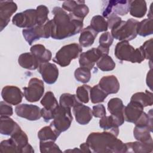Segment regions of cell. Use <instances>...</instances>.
Returning <instances> with one entry per match:
<instances>
[{"label": "cell", "mask_w": 153, "mask_h": 153, "mask_svg": "<svg viewBox=\"0 0 153 153\" xmlns=\"http://www.w3.org/2000/svg\"><path fill=\"white\" fill-rule=\"evenodd\" d=\"M51 20L50 37L54 39H63L72 36L82 30L83 20L74 17L59 7H55Z\"/></svg>", "instance_id": "6da1fadb"}, {"label": "cell", "mask_w": 153, "mask_h": 153, "mask_svg": "<svg viewBox=\"0 0 153 153\" xmlns=\"http://www.w3.org/2000/svg\"><path fill=\"white\" fill-rule=\"evenodd\" d=\"M86 142L93 152H126L125 143L110 131L92 132L88 136Z\"/></svg>", "instance_id": "7a4b0ae2"}, {"label": "cell", "mask_w": 153, "mask_h": 153, "mask_svg": "<svg viewBox=\"0 0 153 153\" xmlns=\"http://www.w3.org/2000/svg\"><path fill=\"white\" fill-rule=\"evenodd\" d=\"M114 54L117 59L121 61H127L133 63H140L145 60L141 48H134L126 41H120L117 44Z\"/></svg>", "instance_id": "3957f363"}, {"label": "cell", "mask_w": 153, "mask_h": 153, "mask_svg": "<svg viewBox=\"0 0 153 153\" xmlns=\"http://www.w3.org/2000/svg\"><path fill=\"white\" fill-rule=\"evenodd\" d=\"M139 22L134 19L126 21L121 20L111 29V33L114 38L120 41H129L134 39L137 35Z\"/></svg>", "instance_id": "277c9868"}, {"label": "cell", "mask_w": 153, "mask_h": 153, "mask_svg": "<svg viewBox=\"0 0 153 153\" xmlns=\"http://www.w3.org/2000/svg\"><path fill=\"white\" fill-rule=\"evenodd\" d=\"M82 51V47L77 43L65 45L56 53L53 61L62 67H66L72 60L76 59Z\"/></svg>", "instance_id": "5b68a950"}, {"label": "cell", "mask_w": 153, "mask_h": 153, "mask_svg": "<svg viewBox=\"0 0 153 153\" xmlns=\"http://www.w3.org/2000/svg\"><path fill=\"white\" fill-rule=\"evenodd\" d=\"M71 109L59 105L54 112L53 120L50 124L60 133L66 131L71 125L73 117Z\"/></svg>", "instance_id": "8992f818"}, {"label": "cell", "mask_w": 153, "mask_h": 153, "mask_svg": "<svg viewBox=\"0 0 153 153\" xmlns=\"http://www.w3.org/2000/svg\"><path fill=\"white\" fill-rule=\"evenodd\" d=\"M102 16L107 18L110 14L119 16L126 15L129 12V1L111 0L103 1L102 8Z\"/></svg>", "instance_id": "52a82bcc"}, {"label": "cell", "mask_w": 153, "mask_h": 153, "mask_svg": "<svg viewBox=\"0 0 153 153\" xmlns=\"http://www.w3.org/2000/svg\"><path fill=\"white\" fill-rule=\"evenodd\" d=\"M23 95L29 102H36L44 93V85L42 80L37 78H31L27 87H23Z\"/></svg>", "instance_id": "ba28073f"}, {"label": "cell", "mask_w": 153, "mask_h": 153, "mask_svg": "<svg viewBox=\"0 0 153 153\" xmlns=\"http://www.w3.org/2000/svg\"><path fill=\"white\" fill-rule=\"evenodd\" d=\"M15 26L22 28H30L38 25L36 9H27L21 13L16 14L12 19Z\"/></svg>", "instance_id": "9c48e42d"}, {"label": "cell", "mask_w": 153, "mask_h": 153, "mask_svg": "<svg viewBox=\"0 0 153 153\" xmlns=\"http://www.w3.org/2000/svg\"><path fill=\"white\" fill-rule=\"evenodd\" d=\"M62 8L74 17L81 20H84L89 13V8L84 1H66L62 4Z\"/></svg>", "instance_id": "30bf717a"}, {"label": "cell", "mask_w": 153, "mask_h": 153, "mask_svg": "<svg viewBox=\"0 0 153 153\" xmlns=\"http://www.w3.org/2000/svg\"><path fill=\"white\" fill-rule=\"evenodd\" d=\"M15 112L18 117L29 121H36L42 117L40 108L32 104L23 103L17 105Z\"/></svg>", "instance_id": "8fae6325"}, {"label": "cell", "mask_w": 153, "mask_h": 153, "mask_svg": "<svg viewBox=\"0 0 153 153\" xmlns=\"http://www.w3.org/2000/svg\"><path fill=\"white\" fill-rule=\"evenodd\" d=\"M103 54H105L103 53L99 47L92 48L85 52L81 53L79 57L80 67L85 68L91 70Z\"/></svg>", "instance_id": "7c38bea8"}, {"label": "cell", "mask_w": 153, "mask_h": 153, "mask_svg": "<svg viewBox=\"0 0 153 153\" xmlns=\"http://www.w3.org/2000/svg\"><path fill=\"white\" fill-rule=\"evenodd\" d=\"M17 5L13 1H0V29L1 31L8 25L12 15L17 11Z\"/></svg>", "instance_id": "4fadbf2b"}, {"label": "cell", "mask_w": 153, "mask_h": 153, "mask_svg": "<svg viewBox=\"0 0 153 153\" xmlns=\"http://www.w3.org/2000/svg\"><path fill=\"white\" fill-rule=\"evenodd\" d=\"M1 96L5 102L12 105H18L22 102L24 95L19 87L6 85L2 90Z\"/></svg>", "instance_id": "5bb4252c"}, {"label": "cell", "mask_w": 153, "mask_h": 153, "mask_svg": "<svg viewBox=\"0 0 153 153\" xmlns=\"http://www.w3.org/2000/svg\"><path fill=\"white\" fill-rule=\"evenodd\" d=\"M38 71L41 75L43 81L48 84L55 83L59 76V69L57 66L50 62L40 64Z\"/></svg>", "instance_id": "9a60e30c"}, {"label": "cell", "mask_w": 153, "mask_h": 153, "mask_svg": "<svg viewBox=\"0 0 153 153\" xmlns=\"http://www.w3.org/2000/svg\"><path fill=\"white\" fill-rule=\"evenodd\" d=\"M124 122V117H120L111 115L109 116H104L100 118L99 121V126L104 130L110 131L117 136L119 134L118 127L123 124Z\"/></svg>", "instance_id": "2e32d148"}, {"label": "cell", "mask_w": 153, "mask_h": 153, "mask_svg": "<svg viewBox=\"0 0 153 153\" xmlns=\"http://www.w3.org/2000/svg\"><path fill=\"white\" fill-rule=\"evenodd\" d=\"M143 108L139 103L130 100L124 108L123 115L124 121L134 123L143 113Z\"/></svg>", "instance_id": "e0dca14e"}, {"label": "cell", "mask_w": 153, "mask_h": 153, "mask_svg": "<svg viewBox=\"0 0 153 153\" xmlns=\"http://www.w3.org/2000/svg\"><path fill=\"white\" fill-rule=\"evenodd\" d=\"M73 113L76 121L81 125H86L91 120L93 117L92 109L86 105L78 103L73 107Z\"/></svg>", "instance_id": "ac0fdd59"}, {"label": "cell", "mask_w": 153, "mask_h": 153, "mask_svg": "<svg viewBox=\"0 0 153 153\" xmlns=\"http://www.w3.org/2000/svg\"><path fill=\"white\" fill-rule=\"evenodd\" d=\"M11 138L17 145L19 152L21 153H33L34 149L28 142V137L25 131L22 128L18 130L11 136Z\"/></svg>", "instance_id": "d6986e66"}, {"label": "cell", "mask_w": 153, "mask_h": 153, "mask_svg": "<svg viewBox=\"0 0 153 153\" xmlns=\"http://www.w3.org/2000/svg\"><path fill=\"white\" fill-rule=\"evenodd\" d=\"M98 84L108 95L117 93L120 87L117 78L113 75L103 76Z\"/></svg>", "instance_id": "ffe728a7"}, {"label": "cell", "mask_w": 153, "mask_h": 153, "mask_svg": "<svg viewBox=\"0 0 153 153\" xmlns=\"http://www.w3.org/2000/svg\"><path fill=\"white\" fill-rule=\"evenodd\" d=\"M30 53L35 57L39 64L49 62L51 59V52L42 44H35L30 49Z\"/></svg>", "instance_id": "44dd1931"}, {"label": "cell", "mask_w": 153, "mask_h": 153, "mask_svg": "<svg viewBox=\"0 0 153 153\" xmlns=\"http://www.w3.org/2000/svg\"><path fill=\"white\" fill-rule=\"evenodd\" d=\"M21 127L10 117H0V132L4 135L11 136Z\"/></svg>", "instance_id": "7402d4cb"}, {"label": "cell", "mask_w": 153, "mask_h": 153, "mask_svg": "<svg viewBox=\"0 0 153 153\" xmlns=\"http://www.w3.org/2000/svg\"><path fill=\"white\" fill-rule=\"evenodd\" d=\"M23 36L29 45H32L33 42L44 38L43 26H35L32 27L24 29L22 30Z\"/></svg>", "instance_id": "603a6c76"}, {"label": "cell", "mask_w": 153, "mask_h": 153, "mask_svg": "<svg viewBox=\"0 0 153 153\" xmlns=\"http://www.w3.org/2000/svg\"><path fill=\"white\" fill-rule=\"evenodd\" d=\"M126 152L149 153L153 151V143H146L140 141L125 143Z\"/></svg>", "instance_id": "cb8c5ba5"}, {"label": "cell", "mask_w": 153, "mask_h": 153, "mask_svg": "<svg viewBox=\"0 0 153 153\" xmlns=\"http://www.w3.org/2000/svg\"><path fill=\"white\" fill-rule=\"evenodd\" d=\"M97 33L90 26H88L81 31L79 43L81 47H88L93 45Z\"/></svg>", "instance_id": "d4e9b609"}, {"label": "cell", "mask_w": 153, "mask_h": 153, "mask_svg": "<svg viewBox=\"0 0 153 153\" xmlns=\"http://www.w3.org/2000/svg\"><path fill=\"white\" fill-rule=\"evenodd\" d=\"M18 63L21 67L28 70H35L39 66L38 60L30 52L21 54L18 58Z\"/></svg>", "instance_id": "484cf974"}, {"label": "cell", "mask_w": 153, "mask_h": 153, "mask_svg": "<svg viewBox=\"0 0 153 153\" xmlns=\"http://www.w3.org/2000/svg\"><path fill=\"white\" fill-rule=\"evenodd\" d=\"M147 11L146 3L143 0L129 1V12L131 16L136 18L143 17Z\"/></svg>", "instance_id": "4316f807"}, {"label": "cell", "mask_w": 153, "mask_h": 153, "mask_svg": "<svg viewBox=\"0 0 153 153\" xmlns=\"http://www.w3.org/2000/svg\"><path fill=\"white\" fill-rule=\"evenodd\" d=\"M61 133L57 130L51 124L48 126L41 128L38 132V137L39 140H52L55 142Z\"/></svg>", "instance_id": "83f0119b"}, {"label": "cell", "mask_w": 153, "mask_h": 153, "mask_svg": "<svg viewBox=\"0 0 153 153\" xmlns=\"http://www.w3.org/2000/svg\"><path fill=\"white\" fill-rule=\"evenodd\" d=\"M152 131L148 126H135L133 129V136L134 138L140 142L146 143H153L151 133Z\"/></svg>", "instance_id": "f1b7e54d"}, {"label": "cell", "mask_w": 153, "mask_h": 153, "mask_svg": "<svg viewBox=\"0 0 153 153\" xmlns=\"http://www.w3.org/2000/svg\"><path fill=\"white\" fill-rule=\"evenodd\" d=\"M41 104L43 108L46 111L52 112L54 114L55 111L59 107V105L52 91H47L41 100Z\"/></svg>", "instance_id": "f546056e"}, {"label": "cell", "mask_w": 153, "mask_h": 153, "mask_svg": "<svg viewBox=\"0 0 153 153\" xmlns=\"http://www.w3.org/2000/svg\"><path fill=\"white\" fill-rule=\"evenodd\" d=\"M108 109L111 115L124 117V105L122 100L118 97L111 99L108 102Z\"/></svg>", "instance_id": "4dcf8cb0"}, {"label": "cell", "mask_w": 153, "mask_h": 153, "mask_svg": "<svg viewBox=\"0 0 153 153\" xmlns=\"http://www.w3.org/2000/svg\"><path fill=\"white\" fill-rule=\"evenodd\" d=\"M152 93L146 90L145 92H137L133 94L130 99V100L137 102L141 104L143 107H146L152 105Z\"/></svg>", "instance_id": "1f68e13d"}, {"label": "cell", "mask_w": 153, "mask_h": 153, "mask_svg": "<svg viewBox=\"0 0 153 153\" xmlns=\"http://www.w3.org/2000/svg\"><path fill=\"white\" fill-rule=\"evenodd\" d=\"M153 33V20L145 19L139 22L137 29V35L141 36H146Z\"/></svg>", "instance_id": "d6a6232c"}, {"label": "cell", "mask_w": 153, "mask_h": 153, "mask_svg": "<svg viewBox=\"0 0 153 153\" xmlns=\"http://www.w3.org/2000/svg\"><path fill=\"white\" fill-rule=\"evenodd\" d=\"M97 33L106 32L108 29V25L105 18L102 16L96 15L92 17L90 25Z\"/></svg>", "instance_id": "836d02e7"}, {"label": "cell", "mask_w": 153, "mask_h": 153, "mask_svg": "<svg viewBox=\"0 0 153 153\" xmlns=\"http://www.w3.org/2000/svg\"><path fill=\"white\" fill-rule=\"evenodd\" d=\"M96 66L102 71H111L115 69V63L108 54H103L96 62Z\"/></svg>", "instance_id": "e575fe53"}, {"label": "cell", "mask_w": 153, "mask_h": 153, "mask_svg": "<svg viewBox=\"0 0 153 153\" xmlns=\"http://www.w3.org/2000/svg\"><path fill=\"white\" fill-rule=\"evenodd\" d=\"M108 94L100 88L99 84L94 85L90 91V99L91 103L96 104L103 102Z\"/></svg>", "instance_id": "d590c367"}, {"label": "cell", "mask_w": 153, "mask_h": 153, "mask_svg": "<svg viewBox=\"0 0 153 153\" xmlns=\"http://www.w3.org/2000/svg\"><path fill=\"white\" fill-rule=\"evenodd\" d=\"M114 41V38L109 32L103 33L99 39V45L98 46L103 53L105 54H108L109 52V47L111 46Z\"/></svg>", "instance_id": "8d00e7d4"}, {"label": "cell", "mask_w": 153, "mask_h": 153, "mask_svg": "<svg viewBox=\"0 0 153 153\" xmlns=\"http://www.w3.org/2000/svg\"><path fill=\"white\" fill-rule=\"evenodd\" d=\"M80 103L76 96L71 93H63L59 99V105L66 108H73L78 103Z\"/></svg>", "instance_id": "74e56055"}, {"label": "cell", "mask_w": 153, "mask_h": 153, "mask_svg": "<svg viewBox=\"0 0 153 153\" xmlns=\"http://www.w3.org/2000/svg\"><path fill=\"white\" fill-rule=\"evenodd\" d=\"M74 76L77 81L82 83H87L90 80L91 74L90 69L83 67H79L75 69L74 72Z\"/></svg>", "instance_id": "f35d334b"}, {"label": "cell", "mask_w": 153, "mask_h": 153, "mask_svg": "<svg viewBox=\"0 0 153 153\" xmlns=\"http://www.w3.org/2000/svg\"><path fill=\"white\" fill-rule=\"evenodd\" d=\"M90 89V86L87 84H83L77 88L76 96L80 102L87 103L89 102Z\"/></svg>", "instance_id": "ab89813d"}, {"label": "cell", "mask_w": 153, "mask_h": 153, "mask_svg": "<svg viewBox=\"0 0 153 153\" xmlns=\"http://www.w3.org/2000/svg\"><path fill=\"white\" fill-rule=\"evenodd\" d=\"M39 149L41 153L48 152H62L59 146L52 140L39 142Z\"/></svg>", "instance_id": "60d3db41"}, {"label": "cell", "mask_w": 153, "mask_h": 153, "mask_svg": "<svg viewBox=\"0 0 153 153\" xmlns=\"http://www.w3.org/2000/svg\"><path fill=\"white\" fill-rule=\"evenodd\" d=\"M36 10L37 13L38 25L43 26L49 20L48 17L49 13L48 8L45 5H40L36 7Z\"/></svg>", "instance_id": "b9f144b4"}, {"label": "cell", "mask_w": 153, "mask_h": 153, "mask_svg": "<svg viewBox=\"0 0 153 153\" xmlns=\"http://www.w3.org/2000/svg\"><path fill=\"white\" fill-rule=\"evenodd\" d=\"M1 152H19L18 147L11 139L2 140L0 143Z\"/></svg>", "instance_id": "7bdbcfd3"}, {"label": "cell", "mask_w": 153, "mask_h": 153, "mask_svg": "<svg viewBox=\"0 0 153 153\" xmlns=\"http://www.w3.org/2000/svg\"><path fill=\"white\" fill-rule=\"evenodd\" d=\"M152 38H151L145 41L142 45L140 47L141 48L145 59L152 60Z\"/></svg>", "instance_id": "ee69618b"}, {"label": "cell", "mask_w": 153, "mask_h": 153, "mask_svg": "<svg viewBox=\"0 0 153 153\" xmlns=\"http://www.w3.org/2000/svg\"><path fill=\"white\" fill-rule=\"evenodd\" d=\"M13 114V109L10 104L1 101L0 103V115L2 117H10Z\"/></svg>", "instance_id": "f6af8a7d"}, {"label": "cell", "mask_w": 153, "mask_h": 153, "mask_svg": "<svg viewBox=\"0 0 153 153\" xmlns=\"http://www.w3.org/2000/svg\"><path fill=\"white\" fill-rule=\"evenodd\" d=\"M93 115L96 118H102L106 115V109L103 105L98 104L93 106Z\"/></svg>", "instance_id": "bcb514c9"}, {"label": "cell", "mask_w": 153, "mask_h": 153, "mask_svg": "<svg viewBox=\"0 0 153 153\" xmlns=\"http://www.w3.org/2000/svg\"><path fill=\"white\" fill-rule=\"evenodd\" d=\"M107 23L108 25V27L109 29H112L114 26L120 22L122 20L121 18L117 14H111L107 18Z\"/></svg>", "instance_id": "7dc6e473"}, {"label": "cell", "mask_w": 153, "mask_h": 153, "mask_svg": "<svg viewBox=\"0 0 153 153\" xmlns=\"http://www.w3.org/2000/svg\"><path fill=\"white\" fill-rule=\"evenodd\" d=\"M152 68L148 71L147 75H146V82L147 85L150 88L151 90H152Z\"/></svg>", "instance_id": "c3c4849f"}, {"label": "cell", "mask_w": 153, "mask_h": 153, "mask_svg": "<svg viewBox=\"0 0 153 153\" xmlns=\"http://www.w3.org/2000/svg\"><path fill=\"white\" fill-rule=\"evenodd\" d=\"M80 147V149L81 151V152H92L88 145L87 144V142H84V143H82L79 146Z\"/></svg>", "instance_id": "681fc988"}]
</instances>
